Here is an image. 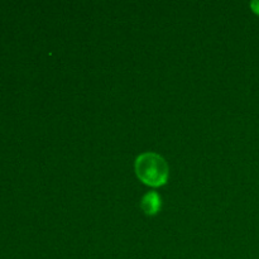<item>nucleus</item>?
Listing matches in <instances>:
<instances>
[{
    "instance_id": "obj_1",
    "label": "nucleus",
    "mask_w": 259,
    "mask_h": 259,
    "mask_svg": "<svg viewBox=\"0 0 259 259\" xmlns=\"http://www.w3.org/2000/svg\"><path fill=\"white\" fill-rule=\"evenodd\" d=\"M134 168L137 177L147 186L161 187L168 181L169 167L166 159L153 152H146L137 157Z\"/></svg>"
},
{
    "instance_id": "obj_2",
    "label": "nucleus",
    "mask_w": 259,
    "mask_h": 259,
    "mask_svg": "<svg viewBox=\"0 0 259 259\" xmlns=\"http://www.w3.org/2000/svg\"><path fill=\"white\" fill-rule=\"evenodd\" d=\"M161 206L162 200L157 191L147 192L141 201L142 210H143L147 215H149V217H153V215L158 214V211L161 210Z\"/></svg>"
},
{
    "instance_id": "obj_3",
    "label": "nucleus",
    "mask_w": 259,
    "mask_h": 259,
    "mask_svg": "<svg viewBox=\"0 0 259 259\" xmlns=\"http://www.w3.org/2000/svg\"><path fill=\"white\" fill-rule=\"evenodd\" d=\"M250 8H252L255 14L259 15V0H254V2L250 3Z\"/></svg>"
}]
</instances>
